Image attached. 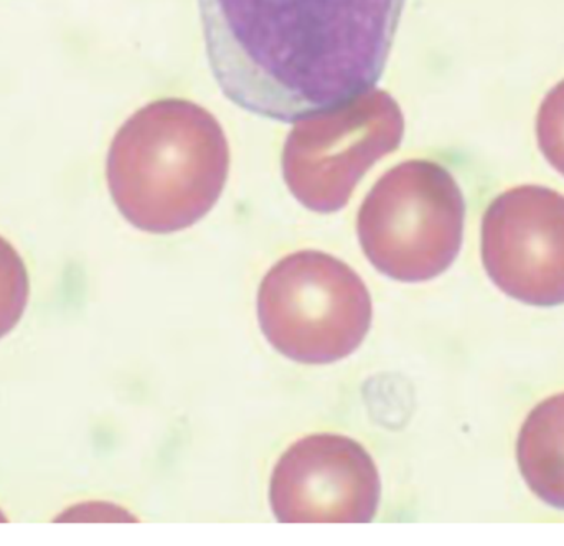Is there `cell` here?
I'll return each instance as SVG.
<instances>
[{"label": "cell", "mask_w": 564, "mask_h": 546, "mask_svg": "<svg viewBox=\"0 0 564 546\" xmlns=\"http://www.w3.org/2000/svg\"><path fill=\"white\" fill-rule=\"evenodd\" d=\"M536 138L546 161L564 175V79L540 105Z\"/></svg>", "instance_id": "cell-10"}, {"label": "cell", "mask_w": 564, "mask_h": 546, "mask_svg": "<svg viewBox=\"0 0 564 546\" xmlns=\"http://www.w3.org/2000/svg\"><path fill=\"white\" fill-rule=\"evenodd\" d=\"M466 204L456 178L433 161H408L377 182L358 211L361 250L384 276L423 283L463 247Z\"/></svg>", "instance_id": "cell-3"}, {"label": "cell", "mask_w": 564, "mask_h": 546, "mask_svg": "<svg viewBox=\"0 0 564 546\" xmlns=\"http://www.w3.org/2000/svg\"><path fill=\"white\" fill-rule=\"evenodd\" d=\"M0 522H6V517H3L2 512H0Z\"/></svg>", "instance_id": "cell-11"}, {"label": "cell", "mask_w": 564, "mask_h": 546, "mask_svg": "<svg viewBox=\"0 0 564 546\" xmlns=\"http://www.w3.org/2000/svg\"><path fill=\"white\" fill-rule=\"evenodd\" d=\"M482 261L507 296L529 306H562L564 195L542 185L499 195L484 215Z\"/></svg>", "instance_id": "cell-6"}, {"label": "cell", "mask_w": 564, "mask_h": 546, "mask_svg": "<svg viewBox=\"0 0 564 546\" xmlns=\"http://www.w3.org/2000/svg\"><path fill=\"white\" fill-rule=\"evenodd\" d=\"M381 482L364 446L340 435H312L285 451L270 485L282 524H368Z\"/></svg>", "instance_id": "cell-7"}, {"label": "cell", "mask_w": 564, "mask_h": 546, "mask_svg": "<svg viewBox=\"0 0 564 546\" xmlns=\"http://www.w3.org/2000/svg\"><path fill=\"white\" fill-rule=\"evenodd\" d=\"M30 283L15 248L0 237V339L12 332L25 313Z\"/></svg>", "instance_id": "cell-9"}, {"label": "cell", "mask_w": 564, "mask_h": 546, "mask_svg": "<svg viewBox=\"0 0 564 546\" xmlns=\"http://www.w3.org/2000/svg\"><path fill=\"white\" fill-rule=\"evenodd\" d=\"M230 149L220 122L187 99L149 102L112 139L106 178L122 217L149 233L197 223L224 192Z\"/></svg>", "instance_id": "cell-2"}, {"label": "cell", "mask_w": 564, "mask_h": 546, "mask_svg": "<svg viewBox=\"0 0 564 546\" xmlns=\"http://www.w3.org/2000/svg\"><path fill=\"white\" fill-rule=\"evenodd\" d=\"M403 134V112L383 89L301 118L282 151L285 185L308 210H341L368 168L397 151Z\"/></svg>", "instance_id": "cell-5"}, {"label": "cell", "mask_w": 564, "mask_h": 546, "mask_svg": "<svg viewBox=\"0 0 564 546\" xmlns=\"http://www.w3.org/2000/svg\"><path fill=\"white\" fill-rule=\"evenodd\" d=\"M517 459L533 494L564 511V393L530 413L520 429Z\"/></svg>", "instance_id": "cell-8"}, {"label": "cell", "mask_w": 564, "mask_h": 546, "mask_svg": "<svg viewBox=\"0 0 564 546\" xmlns=\"http://www.w3.org/2000/svg\"><path fill=\"white\" fill-rule=\"evenodd\" d=\"M371 297L344 261L299 251L271 267L258 293L268 342L294 362H337L351 356L371 326Z\"/></svg>", "instance_id": "cell-4"}, {"label": "cell", "mask_w": 564, "mask_h": 546, "mask_svg": "<svg viewBox=\"0 0 564 546\" xmlns=\"http://www.w3.org/2000/svg\"><path fill=\"white\" fill-rule=\"evenodd\" d=\"M406 0H198L208 63L251 114L294 122L370 91Z\"/></svg>", "instance_id": "cell-1"}]
</instances>
